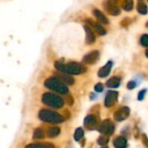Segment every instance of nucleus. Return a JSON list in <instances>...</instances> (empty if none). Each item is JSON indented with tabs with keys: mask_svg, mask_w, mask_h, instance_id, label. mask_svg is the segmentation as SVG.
<instances>
[{
	"mask_svg": "<svg viewBox=\"0 0 148 148\" xmlns=\"http://www.w3.org/2000/svg\"><path fill=\"white\" fill-rule=\"evenodd\" d=\"M55 67L60 72L67 73L69 75H80L85 72L86 68L79 62H69L67 64L62 63L60 62H55Z\"/></svg>",
	"mask_w": 148,
	"mask_h": 148,
	"instance_id": "obj_1",
	"label": "nucleus"
},
{
	"mask_svg": "<svg viewBox=\"0 0 148 148\" xmlns=\"http://www.w3.org/2000/svg\"><path fill=\"white\" fill-rule=\"evenodd\" d=\"M44 85H45L46 88H49V89H51L53 91H56V92H57L59 94H62V95H67L69 93L68 87L58 77L48 78L45 81Z\"/></svg>",
	"mask_w": 148,
	"mask_h": 148,
	"instance_id": "obj_2",
	"label": "nucleus"
},
{
	"mask_svg": "<svg viewBox=\"0 0 148 148\" xmlns=\"http://www.w3.org/2000/svg\"><path fill=\"white\" fill-rule=\"evenodd\" d=\"M39 118L41 121L49 123H62L64 121V118L56 112L48 110V109H42L39 112Z\"/></svg>",
	"mask_w": 148,
	"mask_h": 148,
	"instance_id": "obj_3",
	"label": "nucleus"
},
{
	"mask_svg": "<svg viewBox=\"0 0 148 148\" xmlns=\"http://www.w3.org/2000/svg\"><path fill=\"white\" fill-rule=\"evenodd\" d=\"M42 101L45 105L54 108H61L64 104L62 97L52 93H45L42 97Z\"/></svg>",
	"mask_w": 148,
	"mask_h": 148,
	"instance_id": "obj_4",
	"label": "nucleus"
},
{
	"mask_svg": "<svg viewBox=\"0 0 148 148\" xmlns=\"http://www.w3.org/2000/svg\"><path fill=\"white\" fill-rule=\"evenodd\" d=\"M118 0H106L103 2V7L105 10L112 16H119L121 14V10L117 5Z\"/></svg>",
	"mask_w": 148,
	"mask_h": 148,
	"instance_id": "obj_5",
	"label": "nucleus"
},
{
	"mask_svg": "<svg viewBox=\"0 0 148 148\" xmlns=\"http://www.w3.org/2000/svg\"><path fill=\"white\" fill-rule=\"evenodd\" d=\"M99 132L101 133L102 134H106V135H111L114 134V126L112 123V121L110 120H105L103 121L100 127H99Z\"/></svg>",
	"mask_w": 148,
	"mask_h": 148,
	"instance_id": "obj_6",
	"label": "nucleus"
},
{
	"mask_svg": "<svg viewBox=\"0 0 148 148\" xmlns=\"http://www.w3.org/2000/svg\"><path fill=\"white\" fill-rule=\"evenodd\" d=\"M118 96H119V94L118 92L116 91H108L106 95V97H105V101H104V105L106 108H111L113 107L117 100H118Z\"/></svg>",
	"mask_w": 148,
	"mask_h": 148,
	"instance_id": "obj_7",
	"label": "nucleus"
},
{
	"mask_svg": "<svg viewBox=\"0 0 148 148\" xmlns=\"http://www.w3.org/2000/svg\"><path fill=\"white\" fill-rule=\"evenodd\" d=\"M130 114V109L127 107H122L119 108L114 114V119L116 121H125Z\"/></svg>",
	"mask_w": 148,
	"mask_h": 148,
	"instance_id": "obj_8",
	"label": "nucleus"
},
{
	"mask_svg": "<svg viewBox=\"0 0 148 148\" xmlns=\"http://www.w3.org/2000/svg\"><path fill=\"white\" fill-rule=\"evenodd\" d=\"M100 57V52L98 50H93L86 54L83 58L82 62L86 64H95Z\"/></svg>",
	"mask_w": 148,
	"mask_h": 148,
	"instance_id": "obj_9",
	"label": "nucleus"
},
{
	"mask_svg": "<svg viewBox=\"0 0 148 148\" xmlns=\"http://www.w3.org/2000/svg\"><path fill=\"white\" fill-rule=\"evenodd\" d=\"M112 67H113V62L112 61L108 62V63L105 66H103L102 68L100 69V70L98 72V76L101 77V78L107 77L110 74L111 69H112Z\"/></svg>",
	"mask_w": 148,
	"mask_h": 148,
	"instance_id": "obj_10",
	"label": "nucleus"
},
{
	"mask_svg": "<svg viewBox=\"0 0 148 148\" xmlns=\"http://www.w3.org/2000/svg\"><path fill=\"white\" fill-rule=\"evenodd\" d=\"M84 29L86 31V43L87 44H93L95 42V35L94 34L93 30L88 25L84 26Z\"/></svg>",
	"mask_w": 148,
	"mask_h": 148,
	"instance_id": "obj_11",
	"label": "nucleus"
},
{
	"mask_svg": "<svg viewBox=\"0 0 148 148\" xmlns=\"http://www.w3.org/2000/svg\"><path fill=\"white\" fill-rule=\"evenodd\" d=\"M97 124V118L95 116V115H88L85 119H84V122H83V125L85 127L90 129L94 127H95Z\"/></svg>",
	"mask_w": 148,
	"mask_h": 148,
	"instance_id": "obj_12",
	"label": "nucleus"
},
{
	"mask_svg": "<svg viewBox=\"0 0 148 148\" xmlns=\"http://www.w3.org/2000/svg\"><path fill=\"white\" fill-rule=\"evenodd\" d=\"M56 77H58L61 81H62L64 83H66L67 85H73L75 81L74 78L72 76H70L69 74L67 73H63V72H60L58 74H56Z\"/></svg>",
	"mask_w": 148,
	"mask_h": 148,
	"instance_id": "obj_13",
	"label": "nucleus"
},
{
	"mask_svg": "<svg viewBox=\"0 0 148 148\" xmlns=\"http://www.w3.org/2000/svg\"><path fill=\"white\" fill-rule=\"evenodd\" d=\"M88 23H89V25H90V27H93L94 28V29L99 34V35H101V36H104V35H106L107 34V30L105 29V28L104 27H102L100 23H95V22H93L91 19H90V21H87Z\"/></svg>",
	"mask_w": 148,
	"mask_h": 148,
	"instance_id": "obj_14",
	"label": "nucleus"
},
{
	"mask_svg": "<svg viewBox=\"0 0 148 148\" xmlns=\"http://www.w3.org/2000/svg\"><path fill=\"white\" fill-rule=\"evenodd\" d=\"M93 13H94L95 16L96 17V19H97L99 22H101V23L108 24V23H109V22H108V19L107 18V16H106L104 15V13H102L101 10L95 9V10H93Z\"/></svg>",
	"mask_w": 148,
	"mask_h": 148,
	"instance_id": "obj_15",
	"label": "nucleus"
},
{
	"mask_svg": "<svg viewBox=\"0 0 148 148\" xmlns=\"http://www.w3.org/2000/svg\"><path fill=\"white\" fill-rule=\"evenodd\" d=\"M127 145V139L122 136H119L114 140V146L115 148H126Z\"/></svg>",
	"mask_w": 148,
	"mask_h": 148,
	"instance_id": "obj_16",
	"label": "nucleus"
},
{
	"mask_svg": "<svg viewBox=\"0 0 148 148\" xmlns=\"http://www.w3.org/2000/svg\"><path fill=\"white\" fill-rule=\"evenodd\" d=\"M121 84V79L117 76H113L111 77L106 83L107 87L111 88H118Z\"/></svg>",
	"mask_w": 148,
	"mask_h": 148,
	"instance_id": "obj_17",
	"label": "nucleus"
},
{
	"mask_svg": "<svg viewBox=\"0 0 148 148\" xmlns=\"http://www.w3.org/2000/svg\"><path fill=\"white\" fill-rule=\"evenodd\" d=\"M25 148H55V147L50 143H36V144H29L26 146Z\"/></svg>",
	"mask_w": 148,
	"mask_h": 148,
	"instance_id": "obj_18",
	"label": "nucleus"
},
{
	"mask_svg": "<svg viewBox=\"0 0 148 148\" xmlns=\"http://www.w3.org/2000/svg\"><path fill=\"white\" fill-rule=\"evenodd\" d=\"M60 132H61V130H60V128L58 127H52L48 130L47 135L49 138H55V137H56V136H58L60 134Z\"/></svg>",
	"mask_w": 148,
	"mask_h": 148,
	"instance_id": "obj_19",
	"label": "nucleus"
},
{
	"mask_svg": "<svg viewBox=\"0 0 148 148\" xmlns=\"http://www.w3.org/2000/svg\"><path fill=\"white\" fill-rule=\"evenodd\" d=\"M83 136H84V131L82 127H79L75 131L74 138L76 141H80L83 138Z\"/></svg>",
	"mask_w": 148,
	"mask_h": 148,
	"instance_id": "obj_20",
	"label": "nucleus"
},
{
	"mask_svg": "<svg viewBox=\"0 0 148 148\" xmlns=\"http://www.w3.org/2000/svg\"><path fill=\"white\" fill-rule=\"evenodd\" d=\"M137 10H138L139 13H140L141 15H146V14H147L148 12V8L147 6V4L142 3V2L138 3Z\"/></svg>",
	"mask_w": 148,
	"mask_h": 148,
	"instance_id": "obj_21",
	"label": "nucleus"
},
{
	"mask_svg": "<svg viewBox=\"0 0 148 148\" xmlns=\"http://www.w3.org/2000/svg\"><path fill=\"white\" fill-rule=\"evenodd\" d=\"M109 135H106V134H102L99 137L98 140H97V143L100 145V146H106L108 141H109Z\"/></svg>",
	"mask_w": 148,
	"mask_h": 148,
	"instance_id": "obj_22",
	"label": "nucleus"
},
{
	"mask_svg": "<svg viewBox=\"0 0 148 148\" xmlns=\"http://www.w3.org/2000/svg\"><path fill=\"white\" fill-rule=\"evenodd\" d=\"M44 138V133L41 128H36L35 129L34 133H33V139L36 140H40V139H43Z\"/></svg>",
	"mask_w": 148,
	"mask_h": 148,
	"instance_id": "obj_23",
	"label": "nucleus"
},
{
	"mask_svg": "<svg viewBox=\"0 0 148 148\" xmlns=\"http://www.w3.org/2000/svg\"><path fill=\"white\" fill-rule=\"evenodd\" d=\"M134 8V2L133 0H124L123 2V9L127 11L132 10Z\"/></svg>",
	"mask_w": 148,
	"mask_h": 148,
	"instance_id": "obj_24",
	"label": "nucleus"
},
{
	"mask_svg": "<svg viewBox=\"0 0 148 148\" xmlns=\"http://www.w3.org/2000/svg\"><path fill=\"white\" fill-rule=\"evenodd\" d=\"M140 43L142 46L148 48V35H143L140 38Z\"/></svg>",
	"mask_w": 148,
	"mask_h": 148,
	"instance_id": "obj_25",
	"label": "nucleus"
},
{
	"mask_svg": "<svg viewBox=\"0 0 148 148\" xmlns=\"http://www.w3.org/2000/svg\"><path fill=\"white\" fill-rule=\"evenodd\" d=\"M131 23V19L127 17V18H124L121 22V25L122 27H127L129 24Z\"/></svg>",
	"mask_w": 148,
	"mask_h": 148,
	"instance_id": "obj_26",
	"label": "nucleus"
},
{
	"mask_svg": "<svg viewBox=\"0 0 148 148\" xmlns=\"http://www.w3.org/2000/svg\"><path fill=\"white\" fill-rule=\"evenodd\" d=\"M95 90L97 92V93H101L103 91V84L102 83H97L95 86Z\"/></svg>",
	"mask_w": 148,
	"mask_h": 148,
	"instance_id": "obj_27",
	"label": "nucleus"
},
{
	"mask_svg": "<svg viewBox=\"0 0 148 148\" xmlns=\"http://www.w3.org/2000/svg\"><path fill=\"white\" fill-rule=\"evenodd\" d=\"M146 93H147V89H142L141 91H140V93L138 94V100L142 101L146 95Z\"/></svg>",
	"mask_w": 148,
	"mask_h": 148,
	"instance_id": "obj_28",
	"label": "nucleus"
},
{
	"mask_svg": "<svg viewBox=\"0 0 148 148\" xmlns=\"http://www.w3.org/2000/svg\"><path fill=\"white\" fill-rule=\"evenodd\" d=\"M137 86V83L134 82V81H130L128 83H127V88L128 89H134Z\"/></svg>",
	"mask_w": 148,
	"mask_h": 148,
	"instance_id": "obj_29",
	"label": "nucleus"
},
{
	"mask_svg": "<svg viewBox=\"0 0 148 148\" xmlns=\"http://www.w3.org/2000/svg\"><path fill=\"white\" fill-rule=\"evenodd\" d=\"M141 140H142V142H143L144 146L147 148H148V138L145 134H143L141 135Z\"/></svg>",
	"mask_w": 148,
	"mask_h": 148,
	"instance_id": "obj_30",
	"label": "nucleus"
},
{
	"mask_svg": "<svg viewBox=\"0 0 148 148\" xmlns=\"http://www.w3.org/2000/svg\"><path fill=\"white\" fill-rule=\"evenodd\" d=\"M146 56H147L148 57V49H147V50H146Z\"/></svg>",
	"mask_w": 148,
	"mask_h": 148,
	"instance_id": "obj_31",
	"label": "nucleus"
},
{
	"mask_svg": "<svg viewBox=\"0 0 148 148\" xmlns=\"http://www.w3.org/2000/svg\"><path fill=\"white\" fill-rule=\"evenodd\" d=\"M146 26H147V28H148V21H147V23H146Z\"/></svg>",
	"mask_w": 148,
	"mask_h": 148,
	"instance_id": "obj_32",
	"label": "nucleus"
},
{
	"mask_svg": "<svg viewBox=\"0 0 148 148\" xmlns=\"http://www.w3.org/2000/svg\"><path fill=\"white\" fill-rule=\"evenodd\" d=\"M102 148H108V147H102Z\"/></svg>",
	"mask_w": 148,
	"mask_h": 148,
	"instance_id": "obj_33",
	"label": "nucleus"
},
{
	"mask_svg": "<svg viewBox=\"0 0 148 148\" xmlns=\"http://www.w3.org/2000/svg\"><path fill=\"white\" fill-rule=\"evenodd\" d=\"M147 1H148V0H147Z\"/></svg>",
	"mask_w": 148,
	"mask_h": 148,
	"instance_id": "obj_34",
	"label": "nucleus"
}]
</instances>
